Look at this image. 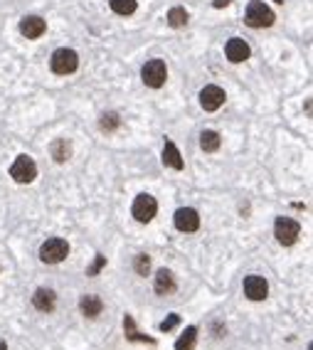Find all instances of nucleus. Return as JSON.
<instances>
[{
  "label": "nucleus",
  "instance_id": "obj_7",
  "mask_svg": "<svg viewBox=\"0 0 313 350\" xmlns=\"http://www.w3.org/2000/svg\"><path fill=\"white\" fill-rule=\"evenodd\" d=\"M131 212H133V217L138 220V222H151L153 217H156L158 212V202L153 195H148V193H141V195L133 200V207H131Z\"/></svg>",
  "mask_w": 313,
  "mask_h": 350
},
{
  "label": "nucleus",
  "instance_id": "obj_24",
  "mask_svg": "<svg viewBox=\"0 0 313 350\" xmlns=\"http://www.w3.org/2000/svg\"><path fill=\"white\" fill-rule=\"evenodd\" d=\"M133 269H136L138 276H146V274L151 271V256H148V254H136V259H133Z\"/></svg>",
  "mask_w": 313,
  "mask_h": 350
},
{
  "label": "nucleus",
  "instance_id": "obj_22",
  "mask_svg": "<svg viewBox=\"0 0 313 350\" xmlns=\"http://www.w3.org/2000/svg\"><path fill=\"white\" fill-rule=\"evenodd\" d=\"M109 5H111V10L116 15H133L136 13V0H109Z\"/></svg>",
  "mask_w": 313,
  "mask_h": 350
},
{
  "label": "nucleus",
  "instance_id": "obj_28",
  "mask_svg": "<svg viewBox=\"0 0 313 350\" xmlns=\"http://www.w3.org/2000/svg\"><path fill=\"white\" fill-rule=\"evenodd\" d=\"M0 350H8V345H5V343H0Z\"/></svg>",
  "mask_w": 313,
  "mask_h": 350
},
{
  "label": "nucleus",
  "instance_id": "obj_10",
  "mask_svg": "<svg viewBox=\"0 0 313 350\" xmlns=\"http://www.w3.org/2000/svg\"><path fill=\"white\" fill-rule=\"evenodd\" d=\"M173 224H175V229H180V232H195V229L200 227L198 210H192V207H180V210L173 215Z\"/></svg>",
  "mask_w": 313,
  "mask_h": 350
},
{
  "label": "nucleus",
  "instance_id": "obj_9",
  "mask_svg": "<svg viewBox=\"0 0 313 350\" xmlns=\"http://www.w3.org/2000/svg\"><path fill=\"white\" fill-rule=\"evenodd\" d=\"M225 104V89L217 84H207L200 91V106L205 111H217L220 106Z\"/></svg>",
  "mask_w": 313,
  "mask_h": 350
},
{
  "label": "nucleus",
  "instance_id": "obj_13",
  "mask_svg": "<svg viewBox=\"0 0 313 350\" xmlns=\"http://www.w3.org/2000/svg\"><path fill=\"white\" fill-rule=\"evenodd\" d=\"M32 306L37 311H42V313H52L55 306H57V294L52 289H37L32 294Z\"/></svg>",
  "mask_w": 313,
  "mask_h": 350
},
{
  "label": "nucleus",
  "instance_id": "obj_4",
  "mask_svg": "<svg viewBox=\"0 0 313 350\" xmlns=\"http://www.w3.org/2000/svg\"><path fill=\"white\" fill-rule=\"evenodd\" d=\"M67 254H69V244H67V239H62V237L47 239L40 247V259H42L44 264H59V262L67 259Z\"/></svg>",
  "mask_w": 313,
  "mask_h": 350
},
{
  "label": "nucleus",
  "instance_id": "obj_20",
  "mask_svg": "<svg viewBox=\"0 0 313 350\" xmlns=\"http://www.w3.org/2000/svg\"><path fill=\"white\" fill-rule=\"evenodd\" d=\"M198 343V328L195 325H187L185 333L175 340V350H192Z\"/></svg>",
  "mask_w": 313,
  "mask_h": 350
},
{
  "label": "nucleus",
  "instance_id": "obj_26",
  "mask_svg": "<svg viewBox=\"0 0 313 350\" xmlns=\"http://www.w3.org/2000/svg\"><path fill=\"white\" fill-rule=\"evenodd\" d=\"M178 323H180V318H178V316H175V313H173V316H168V318H165V321L160 323V331H163V333H168V331H171V328H175V325H178Z\"/></svg>",
  "mask_w": 313,
  "mask_h": 350
},
{
  "label": "nucleus",
  "instance_id": "obj_1",
  "mask_svg": "<svg viewBox=\"0 0 313 350\" xmlns=\"http://www.w3.org/2000/svg\"><path fill=\"white\" fill-rule=\"evenodd\" d=\"M244 22H247L249 28H256V30L269 28V25H274V13H271V8L264 0H252V3L247 5Z\"/></svg>",
  "mask_w": 313,
  "mask_h": 350
},
{
  "label": "nucleus",
  "instance_id": "obj_15",
  "mask_svg": "<svg viewBox=\"0 0 313 350\" xmlns=\"http://www.w3.org/2000/svg\"><path fill=\"white\" fill-rule=\"evenodd\" d=\"M163 166H168L173 170H183V155L178 151V146L173 143V141H165V146H163Z\"/></svg>",
  "mask_w": 313,
  "mask_h": 350
},
{
  "label": "nucleus",
  "instance_id": "obj_18",
  "mask_svg": "<svg viewBox=\"0 0 313 350\" xmlns=\"http://www.w3.org/2000/svg\"><path fill=\"white\" fill-rule=\"evenodd\" d=\"M220 146H222V138H220L217 131H202V133H200V148H202L205 153L220 151Z\"/></svg>",
  "mask_w": 313,
  "mask_h": 350
},
{
  "label": "nucleus",
  "instance_id": "obj_6",
  "mask_svg": "<svg viewBox=\"0 0 313 350\" xmlns=\"http://www.w3.org/2000/svg\"><path fill=\"white\" fill-rule=\"evenodd\" d=\"M10 175H13L15 182L28 185V182L35 180V175H37V166H35V160H32L30 155H17L15 163L10 166Z\"/></svg>",
  "mask_w": 313,
  "mask_h": 350
},
{
  "label": "nucleus",
  "instance_id": "obj_8",
  "mask_svg": "<svg viewBox=\"0 0 313 350\" xmlns=\"http://www.w3.org/2000/svg\"><path fill=\"white\" fill-rule=\"evenodd\" d=\"M244 296L249 298V301H264L267 296H269V284L264 276H256V274H249L247 279H244Z\"/></svg>",
  "mask_w": 313,
  "mask_h": 350
},
{
  "label": "nucleus",
  "instance_id": "obj_16",
  "mask_svg": "<svg viewBox=\"0 0 313 350\" xmlns=\"http://www.w3.org/2000/svg\"><path fill=\"white\" fill-rule=\"evenodd\" d=\"M79 311L84 313L86 318H97L101 311H104V304H101L99 296L86 294V296H82V298H79Z\"/></svg>",
  "mask_w": 313,
  "mask_h": 350
},
{
  "label": "nucleus",
  "instance_id": "obj_11",
  "mask_svg": "<svg viewBox=\"0 0 313 350\" xmlns=\"http://www.w3.org/2000/svg\"><path fill=\"white\" fill-rule=\"evenodd\" d=\"M44 30H47V22H44L42 17H37V15H28V17L20 20V32H22L28 40H37V37H42Z\"/></svg>",
  "mask_w": 313,
  "mask_h": 350
},
{
  "label": "nucleus",
  "instance_id": "obj_12",
  "mask_svg": "<svg viewBox=\"0 0 313 350\" xmlns=\"http://www.w3.org/2000/svg\"><path fill=\"white\" fill-rule=\"evenodd\" d=\"M225 55H227L229 62H234V64H239V62H247L249 55H252V50H249V44L239 40V37H232L225 47Z\"/></svg>",
  "mask_w": 313,
  "mask_h": 350
},
{
  "label": "nucleus",
  "instance_id": "obj_5",
  "mask_svg": "<svg viewBox=\"0 0 313 350\" xmlns=\"http://www.w3.org/2000/svg\"><path fill=\"white\" fill-rule=\"evenodd\" d=\"M274 235H276V242L279 244H284V247H291V244H296V239L301 235V224L296 220H291V217H279L276 222H274Z\"/></svg>",
  "mask_w": 313,
  "mask_h": 350
},
{
  "label": "nucleus",
  "instance_id": "obj_17",
  "mask_svg": "<svg viewBox=\"0 0 313 350\" xmlns=\"http://www.w3.org/2000/svg\"><path fill=\"white\" fill-rule=\"evenodd\" d=\"M50 155L57 160V163H67L71 155V143L64 138H57L52 141V146H50Z\"/></svg>",
  "mask_w": 313,
  "mask_h": 350
},
{
  "label": "nucleus",
  "instance_id": "obj_19",
  "mask_svg": "<svg viewBox=\"0 0 313 350\" xmlns=\"http://www.w3.org/2000/svg\"><path fill=\"white\" fill-rule=\"evenodd\" d=\"M124 331H126V338L131 343H148V345H153V338H146L138 333V328H136V323L131 316H124Z\"/></svg>",
  "mask_w": 313,
  "mask_h": 350
},
{
  "label": "nucleus",
  "instance_id": "obj_14",
  "mask_svg": "<svg viewBox=\"0 0 313 350\" xmlns=\"http://www.w3.org/2000/svg\"><path fill=\"white\" fill-rule=\"evenodd\" d=\"M175 276H173L171 269H160L156 274V281H153V289H156L158 296H171L175 291Z\"/></svg>",
  "mask_w": 313,
  "mask_h": 350
},
{
  "label": "nucleus",
  "instance_id": "obj_25",
  "mask_svg": "<svg viewBox=\"0 0 313 350\" xmlns=\"http://www.w3.org/2000/svg\"><path fill=\"white\" fill-rule=\"evenodd\" d=\"M104 266H106V256H97V259H94V264L89 266V269H86V274H89V276H97V274H99L101 269H104Z\"/></svg>",
  "mask_w": 313,
  "mask_h": 350
},
{
  "label": "nucleus",
  "instance_id": "obj_21",
  "mask_svg": "<svg viewBox=\"0 0 313 350\" xmlns=\"http://www.w3.org/2000/svg\"><path fill=\"white\" fill-rule=\"evenodd\" d=\"M187 17H190V15H187L185 8H180V5H178V8H171V13H168V25H171V28H185Z\"/></svg>",
  "mask_w": 313,
  "mask_h": 350
},
{
  "label": "nucleus",
  "instance_id": "obj_23",
  "mask_svg": "<svg viewBox=\"0 0 313 350\" xmlns=\"http://www.w3.org/2000/svg\"><path fill=\"white\" fill-rule=\"evenodd\" d=\"M99 126L101 131H106V133H111V131H116V128L121 126V116L116 111H109V113H104L99 119Z\"/></svg>",
  "mask_w": 313,
  "mask_h": 350
},
{
  "label": "nucleus",
  "instance_id": "obj_2",
  "mask_svg": "<svg viewBox=\"0 0 313 350\" xmlns=\"http://www.w3.org/2000/svg\"><path fill=\"white\" fill-rule=\"evenodd\" d=\"M50 67H52L55 74H71L79 67V55L74 50H69V47H59L50 57Z\"/></svg>",
  "mask_w": 313,
  "mask_h": 350
},
{
  "label": "nucleus",
  "instance_id": "obj_3",
  "mask_svg": "<svg viewBox=\"0 0 313 350\" xmlns=\"http://www.w3.org/2000/svg\"><path fill=\"white\" fill-rule=\"evenodd\" d=\"M141 79L148 89H160V86L165 84V79H168V67H165V62H163V59H151V62H146L143 69H141Z\"/></svg>",
  "mask_w": 313,
  "mask_h": 350
},
{
  "label": "nucleus",
  "instance_id": "obj_27",
  "mask_svg": "<svg viewBox=\"0 0 313 350\" xmlns=\"http://www.w3.org/2000/svg\"><path fill=\"white\" fill-rule=\"evenodd\" d=\"M229 3H232V0H214L212 5H214V8H227Z\"/></svg>",
  "mask_w": 313,
  "mask_h": 350
}]
</instances>
